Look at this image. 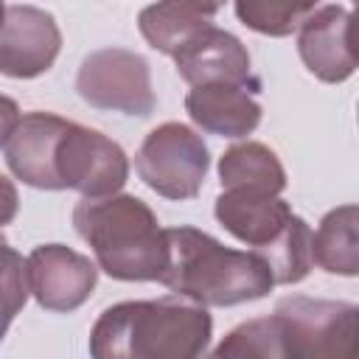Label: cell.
<instances>
[{
	"mask_svg": "<svg viewBox=\"0 0 359 359\" xmlns=\"http://www.w3.org/2000/svg\"><path fill=\"white\" fill-rule=\"evenodd\" d=\"M213 320L185 297L123 300L104 309L90 331V359H202Z\"/></svg>",
	"mask_w": 359,
	"mask_h": 359,
	"instance_id": "obj_1",
	"label": "cell"
},
{
	"mask_svg": "<svg viewBox=\"0 0 359 359\" xmlns=\"http://www.w3.org/2000/svg\"><path fill=\"white\" fill-rule=\"evenodd\" d=\"M165 250L160 283L196 306H238L266 297L275 286L255 252L230 250L196 227H168Z\"/></svg>",
	"mask_w": 359,
	"mask_h": 359,
	"instance_id": "obj_2",
	"label": "cell"
},
{
	"mask_svg": "<svg viewBox=\"0 0 359 359\" xmlns=\"http://www.w3.org/2000/svg\"><path fill=\"white\" fill-rule=\"evenodd\" d=\"M73 227L95 252L98 269L115 280H160L165 269V230L135 194L81 199Z\"/></svg>",
	"mask_w": 359,
	"mask_h": 359,
	"instance_id": "obj_3",
	"label": "cell"
},
{
	"mask_svg": "<svg viewBox=\"0 0 359 359\" xmlns=\"http://www.w3.org/2000/svg\"><path fill=\"white\" fill-rule=\"evenodd\" d=\"M219 224L252 247L275 283H300L311 272V227L292 213L289 202L252 191H222L213 208Z\"/></svg>",
	"mask_w": 359,
	"mask_h": 359,
	"instance_id": "obj_4",
	"label": "cell"
},
{
	"mask_svg": "<svg viewBox=\"0 0 359 359\" xmlns=\"http://www.w3.org/2000/svg\"><path fill=\"white\" fill-rule=\"evenodd\" d=\"M289 359H359V306L325 297H283L272 311Z\"/></svg>",
	"mask_w": 359,
	"mask_h": 359,
	"instance_id": "obj_5",
	"label": "cell"
},
{
	"mask_svg": "<svg viewBox=\"0 0 359 359\" xmlns=\"http://www.w3.org/2000/svg\"><path fill=\"white\" fill-rule=\"evenodd\" d=\"M210 168V151L199 132L180 121H165L154 126L137 154V177L165 199H194L202 191V182Z\"/></svg>",
	"mask_w": 359,
	"mask_h": 359,
	"instance_id": "obj_6",
	"label": "cell"
},
{
	"mask_svg": "<svg viewBox=\"0 0 359 359\" xmlns=\"http://www.w3.org/2000/svg\"><path fill=\"white\" fill-rule=\"evenodd\" d=\"M129 177L126 151L107 135L67 121L53 146V188L79 191L84 199L112 196Z\"/></svg>",
	"mask_w": 359,
	"mask_h": 359,
	"instance_id": "obj_7",
	"label": "cell"
},
{
	"mask_svg": "<svg viewBox=\"0 0 359 359\" xmlns=\"http://www.w3.org/2000/svg\"><path fill=\"white\" fill-rule=\"evenodd\" d=\"M76 90L93 109L146 118L154 112L151 67L126 48H101L84 56L76 73Z\"/></svg>",
	"mask_w": 359,
	"mask_h": 359,
	"instance_id": "obj_8",
	"label": "cell"
},
{
	"mask_svg": "<svg viewBox=\"0 0 359 359\" xmlns=\"http://www.w3.org/2000/svg\"><path fill=\"white\" fill-rule=\"evenodd\" d=\"M62 50V31L50 11L28 3L6 6L0 22V73L36 79L48 73Z\"/></svg>",
	"mask_w": 359,
	"mask_h": 359,
	"instance_id": "obj_9",
	"label": "cell"
},
{
	"mask_svg": "<svg viewBox=\"0 0 359 359\" xmlns=\"http://www.w3.org/2000/svg\"><path fill=\"white\" fill-rule=\"evenodd\" d=\"M28 269V289L34 300L48 311H76L84 306L98 283L95 264L65 247V244H39L25 258Z\"/></svg>",
	"mask_w": 359,
	"mask_h": 359,
	"instance_id": "obj_10",
	"label": "cell"
},
{
	"mask_svg": "<svg viewBox=\"0 0 359 359\" xmlns=\"http://www.w3.org/2000/svg\"><path fill=\"white\" fill-rule=\"evenodd\" d=\"M177 73L191 87L199 84H230L241 87L250 95H258L264 90L261 79L252 73L250 53L238 36L230 31H222L216 25L196 34L177 56H174Z\"/></svg>",
	"mask_w": 359,
	"mask_h": 359,
	"instance_id": "obj_11",
	"label": "cell"
},
{
	"mask_svg": "<svg viewBox=\"0 0 359 359\" xmlns=\"http://www.w3.org/2000/svg\"><path fill=\"white\" fill-rule=\"evenodd\" d=\"M297 53L311 76L325 84H339L356 70L353 14L345 6H317L300 25Z\"/></svg>",
	"mask_w": 359,
	"mask_h": 359,
	"instance_id": "obj_12",
	"label": "cell"
},
{
	"mask_svg": "<svg viewBox=\"0 0 359 359\" xmlns=\"http://www.w3.org/2000/svg\"><path fill=\"white\" fill-rule=\"evenodd\" d=\"M67 118L53 112H25L6 143V165L17 180L39 191L53 188V146Z\"/></svg>",
	"mask_w": 359,
	"mask_h": 359,
	"instance_id": "obj_13",
	"label": "cell"
},
{
	"mask_svg": "<svg viewBox=\"0 0 359 359\" xmlns=\"http://www.w3.org/2000/svg\"><path fill=\"white\" fill-rule=\"evenodd\" d=\"M185 112L191 121L219 137H247L261 123V104L241 87L230 84H199L185 95Z\"/></svg>",
	"mask_w": 359,
	"mask_h": 359,
	"instance_id": "obj_14",
	"label": "cell"
},
{
	"mask_svg": "<svg viewBox=\"0 0 359 359\" xmlns=\"http://www.w3.org/2000/svg\"><path fill=\"white\" fill-rule=\"evenodd\" d=\"M219 8L216 3H154L140 11L137 28L154 50L174 59L196 34L213 25Z\"/></svg>",
	"mask_w": 359,
	"mask_h": 359,
	"instance_id": "obj_15",
	"label": "cell"
},
{
	"mask_svg": "<svg viewBox=\"0 0 359 359\" xmlns=\"http://www.w3.org/2000/svg\"><path fill=\"white\" fill-rule=\"evenodd\" d=\"M219 182L222 191H252L278 196L286 188V171L278 154L258 143H236L219 157Z\"/></svg>",
	"mask_w": 359,
	"mask_h": 359,
	"instance_id": "obj_16",
	"label": "cell"
},
{
	"mask_svg": "<svg viewBox=\"0 0 359 359\" xmlns=\"http://www.w3.org/2000/svg\"><path fill=\"white\" fill-rule=\"evenodd\" d=\"M311 261L331 272L353 278L359 275V208L342 205L323 216L317 233H311Z\"/></svg>",
	"mask_w": 359,
	"mask_h": 359,
	"instance_id": "obj_17",
	"label": "cell"
},
{
	"mask_svg": "<svg viewBox=\"0 0 359 359\" xmlns=\"http://www.w3.org/2000/svg\"><path fill=\"white\" fill-rule=\"evenodd\" d=\"M208 359H289V356L275 317H255L227 331Z\"/></svg>",
	"mask_w": 359,
	"mask_h": 359,
	"instance_id": "obj_18",
	"label": "cell"
},
{
	"mask_svg": "<svg viewBox=\"0 0 359 359\" xmlns=\"http://www.w3.org/2000/svg\"><path fill=\"white\" fill-rule=\"evenodd\" d=\"M236 17L266 36H289L300 31L303 20L317 8V3H286V0H238Z\"/></svg>",
	"mask_w": 359,
	"mask_h": 359,
	"instance_id": "obj_19",
	"label": "cell"
},
{
	"mask_svg": "<svg viewBox=\"0 0 359 359\" xmlns=\"http://www.w3.org/2000/svg\"><path fill=\"white\" fill-rule=\"evenodd\" d=\"M28 294H31V289H28L25 258L14 247H8V238L0 230V342H3L11 320L22 311Z\"/></svg>",
	"mask_w": 359,
	"mask_h": 359,
	"instance_id": "obj_20",
	"label": "cell"
},
{
	"mask_svg": "<svg viewBox=\"0 0 359 359\" xmlns=\"http://www.w3.org/2000/svg\"><path fill=\"white\" fill-rule=\"evenodd\" d=\"M20 210V194H17V185L0 174V230L3 224H11L14 216Z\"/></svg>",
	"mask_w": 359,
	"mask_h": 359,
	"instance_id": "obj_21",
	"label": "cell"
},
{
	"mask_svg": "<svg viewBox=\"0 0 359 359\" xmlns=\"http://www.w3.org/2000/svg\"><path fill=\"white\" fill-rule=\"evenodd\" d=\"M20 118H22V115H20V104H17L14 98H8V95L0 93V146L8 143V137H11V132L17 129Z\"/></svg>",
	"mask_w": 359,
	"mask_h": 359,
	"instance_id": "obj_22",
	"label": "cell"
},
{
	"mask_svg": "<svg viewBox=\"0 0 359 359\" xmlns=\"http://www.w3.org/2000/svg\"><path fill=\"white\" fill-rule=\"evenodd\" d=\"M3 14H6V3H0V22H3Z\"/></svg>",
	"mask_w": 359,
	"mask_h": 359,
	"instance_id": "obj_23",
	"label": "cell"
}]
</instances>
